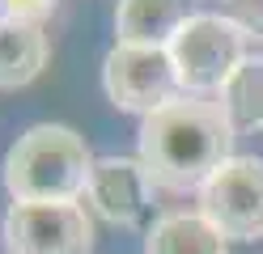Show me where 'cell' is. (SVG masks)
<instances>
[{
  "label": "cell",
  "instance_id": "10",
  "mask_svg": "<svg viewBox=\"0 0 263 254\" xmlns=\"http://www.w3.org/2000/svg\"><path fill=\"white\" fill-rule=\"evenodd\" d=\"M47 68V34L43 26L9 22L0 30V89H22Z\"/></svg>",
  "mask_w": 263,
  "mask_h": 254
},
{
  "label": "cell",
  "instance_id": "7",
  "mask_svg": "<svg viewBox=\"0 0 263 254\" xmlns=\"http://www.w3.org/2000/svg\"><path fill=\"white\" fill-rule=\"evenodd\" d=\"M85 199L110 225H140L153 208V178L140 157H98Z\"/></svg>",
  "mask_w": 263,
  "mask_h": 254
},
{
  "label": "cell",
  "instance_id": "2",
  "mask_svg": "<svg viewBox=\"0 0 263 254\" xmlns=\"http://www.w3.org/2000/svg\"><path fill=\"white\" fill-rule=\"evenodd\" d=\"M5 191L13 203H72L85 195L93 157L85 135L64 123H34L5 152Z\"/></svg>",
  "mask_w": 263,
  "mask_h": 254
},
{
  "label": "cell",
  "instance_id": "12",
  "mask_svg": "<svg viewBox=\"0 0 263 254\" xmlns=\"http://www.w3.org/2000/svg\"><path fill=\"white\" fill-rule=\"evenodd\" d=\"M229 22H238L246 38H263V0H229Z\"/></svg>",
  "mask_w": 263,
  "mask_h": 254
},
{
  "label": "cell",
  "instance_id": "6",
  "mask_svg": "<svg viewBox=\"0 0 263 254\" xmlns=\"http://www.w3.org/2000/svg\"><path fill=\"white\" fill-rule=\"evenodd\" d=\"M9 254H89L93 220L85 203H9L5 212Z\"/></svg>",
  "mask_w": 263,
  "mask_h": 254
},
{
  "label": "cell",
  "instance_id": "3",
  "mask_svg": "<svg viewBox=\"0 0 263 254\" xmlns=\"http://www.w3.org/2000/svg\"><path fill=\"white\" fill-rule=\"evenodd\" d=\"M170 60L183 93L212 97L246 60V34L225 13H191L170 38Z\"/></svg>",
  "mask_w": 263,
  "mask_h": 254
},
{
  "label": "cell",
  "instance_id": "8",
  "mask_svg": "<svg viewBox=\"0 0 263 254\" xmlns=\"http://www.w3.org/2000/svg\"><path fill=\"white\" fill-rule=\"evenodd\" d=\"M191 17V0H119L115 9V43L132 47H170Z\"/></svg>",
  "mask_w": 263,
  "mask_h": 254
},
{
  "label": "cell",
  "instance_id": "5",
  "mask_svg": "<svg viewBox=\"0 0 263 254\" xmlns=\"http://www.w3.org/2000/svg\"><path fill=\"white\" fill-rule=\"evenodd\" d=\"M200 212L225 242L263 237V157H229L200 186Z\"/></svg>",
  "mask_w": 263,
  "mask_h": 254
},
{
  "label": "cell",
  "instance_id": "4",
  "mask_svg": "<svg viewBox=\"0 0 263 254\" xmlns=\"http://www.w3.org/2000/svg\"><path fill=\"white\" fill-rule=\"evenodd\" d=\"M102 89H106L115 110H127L140 119L170 106L174 97H183L170 47H132V43H115L106 51Z\"/></svg>",
  "mask_w": 263,
  "mask_h": 254
},
{
  "label": "cell",
  "instance_id": "13",
  "mask_svg": "<svg viewBox=\"0 0 263 254\" xmlns=\"http://www.w3.org/2000/svg\"><path fill=\"white\" fill-rule=\"evenodd\" d=\"M55 5L60 0H5L9 22H22V26H43L55 13Z\"/></svg>",
  "mask_w": 263,
  "mask_h": 254
},
{
  "label": "cell",
  "instance_id": "11",
  "mask_svg": "<svg viewBox=\"0 0 263 254\" xmlns=\"http://www.w3.org/2000/svg\"><path fill=\"white\" fill-rule=\"evenodd\" d=\"M217 97H221V106H225L238 135L263 131V55H246Z\"/></svg>",
  "mask_w": 263,
  "mask_h": 254
},
{
  "label": "cell",
  "instance_id": "1",
  "mask_svg": "<svg viewBox=\"0 0 263 254\" xmlns=\"http://www.w3.org/2000/svg\"><path fill=\"white\" fill-rule=\"evenodd\" d=\"M238 131L229 123L221 97L183 93L170 106L140 119V165L153 186L166 191H200L217 169L234 157Z\"/></svg>",
  "mask_w": 263,
  "mask_h": 254
},
{
  "label": "cell",
  "instance_id": "9",
  "mask_svg": "<svg viewBox=\"0 0 263 254\" xmlns=\"http://www.w3.org/2000/svg\"><path fill=\"white\" fill-rule=\"evenodd\" d=\"M144 254H225V237L204 212H166L144 233Z\"/></svg>",
  "mask_w": 263,
  "mask_h": 254
},
{
  "label": "cell",
  "instance_id": "14",
  "mask_svg": "<svg viewBox=\"0 0 263 254\" xmlns=\"http://www.w3.org/2000/svg\"><path fill=\"white\" fill-rule=\"evenodd\" d=\"M9 26V9H5V0H0V30Z\"/></svg>",
  "mask_w": 263,
  "mask_h": 254
}]
</instances>
